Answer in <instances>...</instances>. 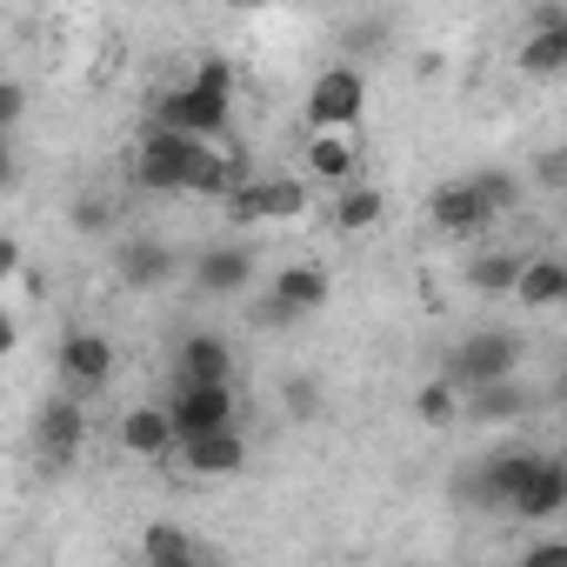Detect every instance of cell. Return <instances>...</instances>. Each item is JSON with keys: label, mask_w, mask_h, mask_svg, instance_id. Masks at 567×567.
<instances>
[{"label": "cell", "mask_w": 567, "mask_h": 567, "mask_svg": "<svg viewBox=\"0 0 567 567\" xmlns=\"http://www.w3.org/2000/svg\"><path fill=\"white\" fill-rule=\"evenodd\" d=\"M227 114H234V68L220 54H207L194 68V81H181L174 94L154 101V127L187 134V141H207V147L227 134Z\"/></svg>", "instance_id": "6da1fadb"}, {"label": "cell", "mask_w": 567, "mask_h": 567, "mask_svg": "<svg viewBox=\"0 0 567 567\" xmlns=\"http://www.w3.org/2000/svg\"><path fill=\"white\" fill-rule=\"evenodd\" d=\"M520 361H527V341H520L514 328H481V334H467V341L441 361V374H434V381H447L454 394H474V388L514 381V374H520Z\"/></svg>", "instance_id": "7a4b0ae2"}, {"label": "cell", "mask_w": 567, "mask_h": 567, "mask_svg": "<svg viewBox=\"0 0 567 567\" xmlns=\"http://www.w3.org/2000/svg\"><path fill=\"white\" fill-rule=\"evenodd\" d=\"M200 154H207V141H187V134L147 127V134H141V154H134L127 174H134V187H147V194H187Z\"/></svg>", "instance_id": "3957f363"}, {"label": "cell", "mask_w": 567, "mask_h": 567, "mask_svg": "<svg viewBox=\"0 0 567 567\" xmlns=\"http://www.w3.org/2000/svg\"><path fill=\"white\" fill-rule=\"evenodd\" d=\"M361 107H368V74L354 61H334L315 74V87H308V127L315 134H354Z\"/></svg>", "instance_id": "277c9868"}, {"label": "cell", "mask_w": 567, "mask_h": 567, "mask_svg": "<svg viewBox=\"0 0 567 567\" xmlns=\"http://www.w3.org/2000/svg\"><path fill=\"white\" fill-rule=\"evenodd\" d=\"M321 308H328V274H321V267H280L274 288L254 301V321H260L267 334H280V328H301V321L321 315Z\"/></svg>", "instance_id": "5b68a950"}, {"label": "cell", "mask_w": 567, "mask_h": 567, "mask_svg": "<svg viewBox=\"0 0 567 567\" xmlns=\"http://www.w3.org/2000/svg\"><path fill=\"white\" fill-rule=\"evenodd\" d=\"M87 447V401H74V394H54L41 414H34V454H41V467H74V454Z\"/></svg>", "instance_id": "8992f818"}, {"label": "cell", "mask_w": 567, "mask_h": 567, "mask_svg": "<svg viewBox=\"0 0 567 567\" xmlns=\"http://www.w3.org/2000/svg\"><path fill=\"white\" fill-rule=\"evenodd\" d=\"M61 394H74V401H94L107 381H114V341L107 334H87V328H74L68 341H61Z\"/></svg>", "instance_id": "52a82bcc"}, {"label": "cell", "mask_w": 567, "mask_h": 567, "mask_svg": "<svg viewBox=\"0 0 567 567\" xmlns=\"http://www.w3.org/2000/svg\"><path fill=\"white\" fill-rule=\"evenodd\" d=\"M234 220L254 227V220H301L308 214V181H267V174H247L234 194H227Z\"/></svg>", "instance_id": "ba28073f"}, {"label": "cell", "mask_w": 567, "mask_h": 567, "mask_svg": "<svg viewBox=\"0 0 567 567\" xmlns=\"http://www.w3.org/2000/svg\"><path fill=\"white\" fill-rule=\"evenodd\" d=\"M167 427H174V447L200 441V434H220L234 427V388H174V401L161 408Z\"/></svg>", "instance_id": "9c48e42d"}, {"label": "cell", "mask_w": 567, "mask_h": 567, "mask_svg": "<svg viewBox=\"0 0 567 567\" xmlns=\"http://www.w3.org/2000/svg\"><path fill=\"white\" fill-rule=\"evenodd\" d=\"M234 381V348L220 334H181L174 348V388H227Z\"/></svg>", "instance_id": "30bf717a"}, {"label": "cell", "mask_w": 567, "mask_h": 567, "mask_svg": "<svg viewBox=\"0 0 567 567\" xmlns=\"http://www.w3.org/2000/svg\"><path fill=\"white\" fill-rule=\"evenodd\" d=\"M194 288L200 295H247L254 288V247L247 240H220L194 260Z\"/></svg>", "instance_id": "8fae6325"}, {"label": "cell", "mask_w": 567, "mask_h": 567, "mask_svg": "<svg viewBox=\"0 0 567 567\" xmlns=\"http://www.w3.org/2000/svg\"><path fill=\"white\" fill-rule=\"evenodd\" d=\"M560 507H567V461L560 454H540L534 474H527V487L507 501V514L514 520H554Z\"/></svg>", "instance_id": "7c38bea8"}, {"label": "cell", "mask_w": 567, "mask_h": 567, "mask_svg": "<svg viewBox=\"0 0 567 567\" xmlns=\"http://www.w3.org/2000/svg\"><path fill=\"white\" fill-rule=\"evenodd\" d=\"M427 220L441 227V234H481V227H494V214L481 207V194L467 187V181H441L434 194H427Z\"/></svg>", "instance_id": "4fadbf2b"}, {"label": "cell", "mask_w": 567, "mask_h": 567, "mask_svg": "<svg viewBox=\"0 0 567 567\" xmlns=\"http://www.w3.org/2000/svg\"><path fill=\"white\" fill-rule=\"evenodd\" d=\"M181 461H187V474H200V481L240 474V467H247V434H240V427L200 434V441H187V447H181Z\"/></svg>", "instance_id": "5bb4252c"}, {"label": "cell", "mask_w": 567, "mask_h": 567, "mask_svg": "<svg viewBox=\"0 0 567 567\" xmlns=\"http://www.w3.org/2000/svg\"><path fill=\"white\" fill-rule=\"evenodd\" d=\"M114 274L127 280V288H161V280L174 274V247L154 240V234H127L121 254H114Z\"/></svg>", "instance_id": "9a60e30c"}, {"label": "cell", "mask_w": 567, "mask_h": 567, "mask_svg": "<svg viewBox=\"0 0 567 567\" xmlns=\"http://www.w3.org/2000/svg\"><path fill=\"white\" fill-rule=\"evenodd\" d=\"M301 161H308V174L328 181V187H354V174H361V147H354V134H315Z\"/></svg>", "instance_id": "2e32d148"}, {"label": "cell", "mask_w": 567, "mask_h": 567, "mask_svg": "<svg viewBox=\"0 0 567 567\" xmlns=\"http://www.w3.org/2000/svg\"><path fill=\"white\" fill-rule=\"evenodd\" d=\"M461 414L467 421H520V414H534V388L520 374L494 381V388H474V394H461Z\"/></svg>", "instance_id": "e0dca14e"}, {"label": "cell", "mask_w": 567, "mask_h": 567, "mask_svg": "<svg viewBox=\"0 0 567 567\" xmlns=\"http://www.w3.org/2000/svg\"><path fill=\"white\" fill-rule=\"evenodd\" d=\"M514 301H520V308H560V301H567V260H554V254H534V260H520Z\"/></svg>", "instance_id": "ac0fdd59"}, {"label": "cell", "mask_w": 567, "mask_h": 567, "mask_svg": "<svg viewBox=\"0 0 567 567\" xmlns=\"http://www.w3.org/2000/svg\"><path fill=\"white\" fill-rule=\"evenodd\" d=\"M514 61H520V74H540V81L567 74V28H534Z\"/></svg>", "instance_id": "d6986e66"}, {"label": "cell", "mask_w": 567, "mask_h": 567, "mask_svg": "<svg viewBox=\"0 0 567 567\" xmlns=\"http://www.w3.org/2000/svg\"><path fill=\"white\" fill-rule=\"evenodd\" d=\"M121 447H127V454H141V461L167 454V447H174V427H167V414H161V408H134V414L121 421Z\"/></svg>", "instance_id": "ffe728a7"}, {"label": "cell", "mask_w": 567, "mask_h": 567, "mask_svg": "<svg viewBox=\"0 0 567 567\" xmlns=\"http://www.w3.org/2000/svg\"><path fill=\"white\" fill-rule=\"evenodd\" d=\"M200 554V540L181 527V520H154V527H141V567H167V560H194Z\"/></svg>", "instance_id": "44dd1931"}, {"label": "cell", "mask_w": 567, "mask_h": 567, "mask_svg": "<svg viewBox=\"0 0 567 567\" xmlns=\"http://www.w3.org/2000/svg\"><path fill=\"white\" fill-rule=\"evenodd\" d=\"M514 280H520V254H507V247H487V254L467 260V288L474 295H514Z\"/></svg>", "instance_id": "7402d4cb"}, {"label": "cell", "mask_w": 567, "mask_h": 567, "mask_svg": "<svg viewBox=\"0 0 567 567\" xmlns=\"http://www.w3.org/2000/svg\"><path fill=\"white\" fill-rule=\"evenodd\" d=\"M381 214H388V200H381V187H368V181L341 187V200H334V227H341V234H368V227H381Z\"/></svg>", "instance_id": "603a6c76"}, {"label": "cell", "mask_w": 567, "mask_h": 567, "mask_svg": "<svg viewBox=\"0 0 567 567\" xmlns=\"http://www.w3.org/2000/svg\"><path fill=\"white\" fill-rule=\"evenodd\" d=\"M467 187L481 194V207L501 220V214H514V200H520V181L507 174V167H481V174H467Z\"/></svg>", "instance_id": "cb8c5ba5"}, {"label": "cell", "mask_w": 567, "mask_h": 567, "mask_svg": "<svg viewBox=\"0 0 567 567\" xmlns=\"http://www.w3.org/2000/svg\"><path fill=\"white\" fill-rule=\"evenodd\" d=\"M414 414H421V427H454V421H461V394H454L447 381H427V388L414 394Z\"/></svg>", "instance_id": "d4e9b609"}, {"label": "cell", "mask_w": 567, "mask_h": 567, "mask_svg": "<svg viewBox=\"0 0 567 567\" xmlns=\"http://www.w3.org/2000/svg\"><path fill=\"white\" fill-rule=\"evenodd\" d=\"M280 401H288V414L295 421H321V381H288V394H280Z\"/></svg>", "instance_id": "484cf974"}, {"label": "cell", "mask_w": 567, "mask_h": 567, "mask_svg": "<svg viewBox=\"0 0 567 567\" xmlns=\"http://www.w3.org/2000/svg\"><path fill=\"white\" fill-rule=\"evenodd\" d=\"M81 234H107L114 227V200H101V194H87V200H74V214H68Z\"/></svg>", "instance_id": "4316f807"}, {"label": "cell", "mask_w": 567, "mask_h": 567, "mask_svg": "<svg viewBox=\"0 0 567 567\" xmlns=\"http://www.w3.org/2000/svg\"><path fill=\"white\" fill-rule=\"evenodd\" d=\"M21 114H28V87L21 81H0V134H8Z\"/></svg>", "instance_id": "83f0119b"}, {"label": "cell", "mask_w": 567, "mask_h": 567, "mask_svg": "<svg viewBox=\"0 0 567 567\" xmlns=\"http://www.w3.org/2000/svg\"><path fill=\"white\" fill-rule=\"evenodd\" d=\"M534 181H540V187H567V154H560V147L534 154Z\"/></svg>", "instance_id": "f1b7e54d"}, {"label": "cell", "mask_w": 567, "mask_h": 567, "mask_svg": "<svg viewBox=\"0 0 567 567\" xmlns=\"http://www.w3.org/2000/svg\"><path fill=\"white\" fill-rule=\"evenodd\" d=\"M520 567H567V540H534L520 554Z\"/></svg>", "instance_id": "f546056e"}, {"label": "cell", "mask_w": 567, "mask_h": 567, "mask_svg": "<svg viewBox=\"0 0 567 567\" xmlns=\"http://www.w3.org/2000/svg\"><path fill=\"white\" fill-rule=\"evenodd\" d=\"M388 41V21H361V28H348V48H381Z\"/></svg>", "instance_id": "4dcf8cb0"}, {"label": "cell", "mask_w": 567, "mask_h": 567, "mask_svg": "<svg viewBox=\"0 0 567 567\" xmlns=\"http://www.w3.org/2000/svg\"><path fill=\"white\" fill-rule=\"evenodd\" d=\"M14 267H21V240H14V234H0V280H8Z\"/></svg>", "instance_id": "1f68e13d"}, {"label": "cell", "mask_w": 567, "mask_h": 567, "mask_svg": "<svg viewBox=\"0 0 567 567\" xmlns=\"http://www.w3.org/2000/svg\"><path fill=\"white\" fill-rule=\"evenodd\" d=\"M14 174H21V167H14V141L0 134V187H14Z\"/></svg>", "instance_id": "d6a6232c"}, {"label": "cell", "mask_w": 567, "mask_h": 567, "mask_svg": "<svg viewBox=\"0 0 567 567\" xmlns=\"http://www.w3.org/2000/svg\"><path fill=\"white\" fill-rule=\"evenodd\" d=\"M14 348H21V328H14V321H8V315H0V361H8V354H14Z\"/></svg>", "instance_id": "836d02e7"}, {"label": "cell", "mask_w": 567, "mask_h": 567, "mask_svg": "<svg viewBox=\"0 0 567 567\" xmlns=\"http://www.w3.org/2000/svg\"><path fill=\"white\" fill-rule=\"evenodd\" d=\"M534 28H567V8H534Z\"/></svg>", "instance_id": "e575fe53"}, {"label": "cell", "mask_w": 567, "mask_h": 567, "mask_svg": "<svg viewBox=\"0 0 567 567\" xmlns=\"http://www.w3.org/2000/svg\"><path fill=\"white\" fill-rule=\"evenodd\" d=\"M167 567H207V554H194V560H167Z\"/></svg>", "instance_id": "d590c367"}]
</instances>
